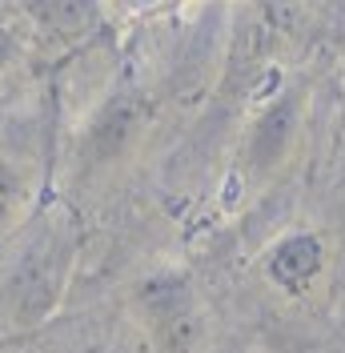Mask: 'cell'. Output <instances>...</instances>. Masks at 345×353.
<instances>
[{"label": "cell", "mask_w": 345, "mask_h": 353, "mask_svg": "<svg viewBox=\"0 0 345 353\" xmlns=\"http://www.w3.org/2000/svg\"><path fill=\"white\" fill-rule=\"evenodd\" d=\"M137 4H152V0H137Z\"/></svg>", "instance_id": "cell-1"}]
</instances>
